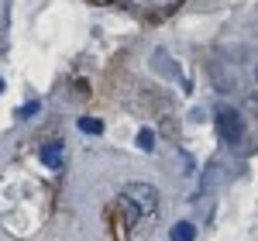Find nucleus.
<instances>
[{
    "instance_id": "nucleus-1",
    "label": "nucleus",
    "mask_w": 258,
    "mask_h": 241,
    "mask_svg": "<svg viewBox=\"0 0 258 241\" xmlns=\"http://www.w3.org/2000/svg\"><path fill=\"white\" fill-rule=\"evenodd\" d=\"M124 210H127V224H145L155 210H159V190L152 186V183H127L124 186Z\"/></svg>"
},
{
    "instance_id": "nucleus-7",
    "label": "nucleus",
    "mask_w": 258,
    "mask_h": 241,
    "mask_svg": "<svg viewBox=\"0 0 258 241\" xmlns=\"http://www.w3.org/2000/svg\"><path fill=\"white\" fill-rule=\"evenodd\" d=\"M138 145H141V148H145V152H148V148L155 145V135H152L148 128H141V131H138Z\"/></svg>"
},
{
    "instance_id": "nucleus-4",
    "label": "nucleus",
    "mask_w": 258,
    "mask_h": 241,
    "mask_svg": "<svg viewBox=\"0 0 258 241\" xmlns=\"http://www.w3.org/2000/svg\"><path fill=\"white\" fill-rule=\"evenodd\" d=\"M169 238H172V241H193V238H197V227H193L189 221H179V224H172Z\"/></svg>"
},
{
    "instance_id": "nucleus-8",
    "label": "nucleus",
    "mask_w": 258,
    "mask_h": 241,
    "mask_svg": "<svg viewBox=\"0 0 258 241\" xmlns=\"http://www.w3.org/2000/svg\"><path fill=\"white\" fill-rule=\"evenodd\" d=\"M0 90H4V80H0Z\"/></svg>"
},
{
    "instance_id": "nucleus-2",
    "label": "nucleus",
    "mask_w": 258,
    "mask_h": 241,
    "mask_svg": "<svg viewBox=\"0 0 258 241\" xmlns=\"http://www.w3.org/2000/svg\"><path fill=\"white\" fill-rule=\"evenodd\" d=\"M214 124H217V135L227 145H238L244 138V117H241V110H234V107H217Z\"/></svg>"
},
{
    "instance_id": "nucleus-5",
    "label": "nucleus",
    "mask_w": 258,
    "mask_h": 241,
    "mask_svg": "<svg viewBox=\"0 0 258 241\" xmlns=\"http://www.w3.org/2000/svg\"><path fill=\"white\" fill-rule=\"evenodd\" d=\"M80 131H86V135H100L103 124H100L97 117H80Z\"/></svg>"
},
{
    "instance_id": "nucleus-3",
    "label": "nucleus",
    "mask_w": 258,
    "mask_h": 241,
    "mask_svg": "<svg viewBox=\"0 0 258 241\" xmlns=\"http://www.w3.org/2000/svg\"><path fill=\"white\" fill-rule=\"evenodd\" d=\"M41 162H45L48 169H62V165H66V152H62L59 141H55V145H45V148H41Z\"/></svg>"
},
{
    "instance_id": "nucleus-6",
    "label": "nucleus",
    "mask_w": 258,
    "mask_h": 241,
    "mask_svg": "<svg viewBox=\"0 0 258 241\" xmlns=\"http://www.w3.org/2000/svg\"><path fill=\"white\" fill-rule=\"evenodd\" d=\"M38 110H41V103H38V100H28V103H24V107L18 110V117H21V120H28V117H35Z\"/></svg>"
},
{
    "instance_id": "nucleus-9",
    "label": "nucleus",
    "mask_w": 258,
    "mask_h": 241,
    "mask_svg": "<svg viewBox=\"0 0 258 241\" xmlns=\"http://www.w3.org/2000/svg\"><path fill=\"white\" fill-rule=\"evenodd\" d=\"M255 103H258V93H255Z\"/></svg>"
}]
</instances>
